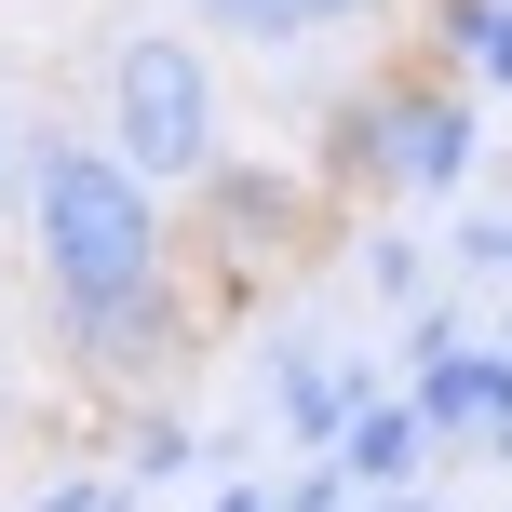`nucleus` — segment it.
Returning a JSON list of instances; mask_svg holds the SVG:
<instances>
[{
  "label": "nucleus",
  "mask_w": 512,
  "mask_h": 512,
  "mask_svg": "<svg viewBox=\"0 0 512 512\" xmlns=\"http://www.w3.org/2000/svg\"><path fill=\"white\" fill-rule=\"evenodd\" d=\"M472 81H486V95H512V0H499V27H486V41H472Z\"/></svg>",
  "instance_id": "obj_18"
},
{
  "label": "nucleus",
  "mask_w": 512,
  "mask_h": 512,
  "mask_svg": "<svg viewBox=\"0 0 512 512\" xmlns=\"http://www.w3.org/2000/svg\"><path fill=\"white\" fill-rule=\"evenodd\" d=\"M189 459H203V432H189L176 405H149V418H135V445H122V486H162V472H189Z\"/></svg>",
  "instance_id": "obj_12"
},
{
  "label": "nucleus",
  "mask_w": 512,
  "mask_h": 512,
  "mask_svg": "<svg viewBox=\"0 0 512 512\" xmlns=\"http://www.w3.org/2000/svg\"><path fill=\"white\" fill-rule=\"evenodd\" d=\"M283 512H364V486H351V472H337V459H310L297 486H283Z\"/></svg>",
  "instance_id": "obj_14"
},
{
  "label": "nucleus",
  "mask_w": 512,
  "mask_h": 512,
  "mask_svg": "<svg viewBox=\"0 0 512 512\" xmlns=\"http://www.w3.org/2000/svg\"><path fill=\"white\" fill-rule=\"evenodd\" d=\"M27 256H41L54 310H108V297H135V283L176 270V216H162V189L135 176L108 135L41 122L27 135Z\"/></svg>",
  "instance_id": "obj_1"
},
{
  "label": "nucleus",
  "mask_w": 512,
  "mask_h": 512,
  "mask_svg": "<svg viewBox=\"0 0 512 512\" xmlns=\"http://www.w3.org/2000/svg\"><path fill=\"white\" fill-rule=\"evenodd\" d=\"M0 216H27V122L0 108Z\"/></svg>",
  "instance_id": "obj_17"
},
{
  "label": "nucleus",
  "mask_w": 512,
  "mask_h": 512,
  "mask_svg": "<svg viewBox=\"0 0 512 512\" xmlns=\"http://www.w3.org/2000/svg\"><path fill=\"white\" fill-rule=\"evenodd\" d=\"M95 108H108L95 135H108L149 189H203L216 162H230V95H216V54L189 41V27H135V41H108Z\"/></svg>",
  "instance_id": "obj_2"
},
{
  "label": "nucleus",
  "mask_w": 512,
  "mask_h": 512,
  "mask_svg": "<svg viewBox=\"0 0 512 512\" xmlns=\"http://www.w3.org/2000/svg\"><path fill=\"white\" fill-rule=\"evenodd\" d=\"M418 283H432V256H418L405 230H378V243H364V297H391V310H405Z\"/></svg>",
  "instance_id": "obj_13"
},
{
  "label": "nucleus",
  "mask_w": 512,
  "mask_h": 512,
  "mask_svg": "<svg viewBox=\"0 0 512 512\" xmlns=\"http://www.w3.org/2000/svg\"><path fill=\"white\" fill-rule=\"evenodd\" d=\"M459 270H499L512 283V216H472V230H459Z\"/></svg>",
  "instance_id": "obj_16"
},
{
  "label": "nucleus",
  "mask_w": 512,
  "mask_h": 512,
  "mask_svg": "<svg viewBox=\"0 0 512 512\" xmlns=\"http://www.w3.org/2000/svg\"><path fill=\"white\" fill-rule=\"evenodd\" d=\"M216 512H283V486H216Z\"/></svg>",
  "instance_id": "obj_20"
},
{
  "label": "nucleus",
  "mask_w": 512,
  "mask_h": 512,
  "mask_svg": "<svg viewBox=\"0 0 512 512\" xmlns=\"http://www.w3.org/2000/svg\"><path fill=\"white\" fill-rule=\"evenodd\" d=\"M324 176H270V162H216L203 176V256L216 283H256L283 270V256H324Z\"/></svg>",
  "instance_id": "obj_5"
},
{
  "label": "nucleus",
  "mask_w": 512,
  "mask_h": 512,
  "mask_svg": "<svg viewBox=\"0 0 512 512\" xmlns=\"http://www.w3.org/2000/svg\"><path fill=\"white\" fill-rule=\"evenodd\" d=\"M108 512H135V486H122V499H108Z\"/></svg>",
  "instance_id": "obj_22"
},
{
  "label": "nucleus",
  "mask_w": 512,
  "mask_h": 512,
  "mask_svg": "<svg viewBox=\"0 0 512 512\" xmlns=\"http://www.w3.org/2000/svg\"><path fill=\"white\" fill-rule=\"evenodd\" d=\"M418 418L432 432H486V418H512V351H472V337H445V351H418Z\"/></svg>",
  "instance_id": "obj_7"
},
{
  "label": "nucleus",
  "mask_w": 512,
  "mask_h": 512,
  "mask_svg": "<svg viewBox=\"0 0 512 512\" xmlns=\"http://www.w3.org/2000/svg\"><path fill=\"white\" fill-rule=\"evenodd\" d=\"M310 176H324V189H364V203H378V81L324 95V122H310Z\"/></svg>",
  "instance_id": "obj_9"
},
{
  "label": "nucleus",
  "mask_w": 512,
  "mask_h": 512,
  "mask_svg": "<svg viewBox=\"0 0 512 512\" xmlns=\"http://www.w3.org/2000/svg\"><path fill=\"white\" fill-rule=\"evenodd\" d=\"M108 499H122V472H68V486H41L27 512H108Z\"/></svg>",
  "instance_id": "obj_15"
},
{
  "label": "nucleus",
  "mask_w": 512,
  "mask_h": 512,
  "mask_svg": "<svg viewBox=\"0 0 512 512\" xmlns=\"http://www.w3.org/2000/svg\"><path fill=\"white\" fill-rule=\"evenodd\" d=\"M216 14V41H243V54H297L310 41V0H203Z\"/></svg>",
  "instance_id": "obj_11"
},
{
  "label": "nucleus",
  "mask_w": 512,
  "mask_h": 512,
  "mask_svg": "<svg viewBox=\"0 0 512 512\" xmlns=\"http://www.w3.org/2000/svg\"><path fill=\"white\" fill-rule=\"evenodd\" d=\"M499 27V0H418V68H459L472 81V41Z\"/></svg>",
  "instance_id": "obj_10"
},
{
  "label": "nucleus",
  "mask_w": 512,
  "mask_h": 512,
  "mask_svg": "<svg viewBox=\"0 0 512 512\" xmlns=\"http://www.w3.org/2000/svg\"><path fill=\"white\" fill-rule=\"evenodd\" d=\"M418 459H432V418H418V391H364V418L337 432V472L378 499V486H418Z\"/></svg>",
  "instance_id": "obj_8"
},
{
  "label": "nucleus",
  "mask_w": 512,
  "mask_h": 512,
  "mask_svg": "<svg viewBox=\"0 0 512 512\" xmlns=\"http://www.w3.org/2000/svg\"><path fill=\"white\" fill-rule=\"evenodd\" d=\"M364 512H432V499H418V486H378V499H364Z\"/></svg>",
  "instance_id": "obj_21"
},
{
  "label": "nucleus",
  "mask_w": 512,
  "mask_h": 512,
  "mask_svg": "<svg viewBox=\"0 0 512 512\" xmlns=\"http://www.w3.org/2000/svg\"><path fill=\"white\" fill-rule=\"evenodd\" d=\"M486 162V108L459 68H391L378 81V203H445Z\"/></svg>",
  "instance_id": "obj_3"
},
{
  "label": "nucleus",
  "mask_w": 512,
  "mask_h": 512,
  "mask_svg": "<svg viewBox=\"0 0 512 512\" xmlns=\"http://www.w3.org/2000/svg\"><path fill=\"white\" fill-rule=\"evenodd\" d=\"M391 0H310V27H378Z\"/></svg>",
  "instance_id": "obj_19"
},
{
  "label": "nucleus",
  "mask_w": 512,
  "mask_h": 512,
  "mask_svg": "<svg viewBox=\"0 0 512 512\" xmlns=\"http://www.w3.org/2000/svg\"><path fill=\"white\" fill-rule=\"evenodd\" d=\"M54 351L95 391H176L189 351H203V297L162 270V283H135V297H108V310H54Z\"/></svg>",
  "instance_id": "obj_4"
},
{
  "label": "nucleus",
  "mask_w": 512,
  "mask_h": 512,
  "mask_svg": "<svg viewBox=\"0 0 512 512\" xmlns=\"http://www.w3.org/2000/svg\"><path fill=\"white\" fill-rule=\"evenodd\" d=\"M364 364H324V351H297V337H283L270 351V405H283V445H297V459H337V432H351L364 418Z\"/></svg>",
  "instance_id": "obj_6"
}]
</instances>
